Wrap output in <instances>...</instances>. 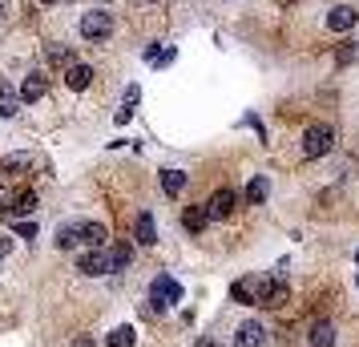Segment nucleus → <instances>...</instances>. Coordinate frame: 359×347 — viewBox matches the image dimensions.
Returning a JSON list of instances; mask_svg holds the SVG:
<instances>
[{
  "mask_svg": "<svg viewBox=\"0 0 359 347\" xmlns=\"http://www.w3.org/2000/svg\"><path fill=\"white\" fill-rule=\"evenodd\" d=\"M266 194H271V182H266L262 174H255V178H250V186H246V202H250V206H262V202H266Z\"/></svg>",
  "mask_w": 359,
  "mask_h": 347,
  "instance_id": "nucleus-13",
  "label": "nucleus"
},
{
  "mask_svg": "<svg viewBox=\"0 0 359 347\" xmlns=\"http://www.w3.org/2000/svg\"><path fill=\"white\" fill-rule=\"evenodd\" d=\"M17 238H36V222H17Z\"/></svg>",
  "mask_w": 359,
  "mask_h": 347,
  "instance_id": "nucleus-23",
  "label": "nucleus"
},
{
  "mask_svg": "<svg viewBox=\"0 0 359 347\" xmlns=\"http://www.w3.org/2000/svg\"><path fill=\"white\" fill-rule=\"evenodd\" d=\"M89 81H93V69H89V65H69V73H65L69 89H77V93H81V89H89Z\"/></svg>",
  "mask_w": 359,
  "mask_h": 347,
  "instance_id": "nucleus-12",
  "label": "nucleus"
},
{
  "mask_svg": "<svg viewBox=\"0 0 359 347\" xmlns=\"http://www.w3.org/2000/svg\"><path fill=\"white\" fill-rule=\"evenodd\" d=\"M311 343L315 347H331L335 343V327H331V323H315V327H311Z\"/></svg>",
  "mask_w": 359,
  "mask_h": 347,
  "instance_id": "nucleus-17",
  "label": "nucleus"
},
{
  "mask_svg": "<svg viewBox=\"0 0 359 347\" xmlns=\"http://www.w3.org/2000/svg\"><path fill=\"white\" fill-rule=\"evenodd\" d=\"M105 238H109V231L101 226V222H81V243H89V247H105Z\"/></svg>",
  "mask_w": 359,
  "mask_h": 347,
  "instance_id": "nucleus-14",
  "label": "nucleus"
},
{
  "mask_svg": "<svg viewBox=\"0 0 359 347\" xmlns=\"http://www.w3.org/2000/svg\"><path fill=\"white\" fill-rule=\"evenodd\" d=\"M355 20H359L355 8H347V4H335V8L327 13V29H331V33H347V29H355Z\"/></svg>",
  "mask_w": 359,
  "mask_h": 347,
  "instance_id": "nucleus-5",
  "label": "nucleus"
},
{
  "mask_svg": "<svg viewBox=\"0 0 359 347\" xmlns=\"http://www.w3.org/2000/svg\"><path fill=\"white\" fill-rule=\"evenodd\" d=\"M262 343H266V331H262V323H255V319L243 323L238 335H234V347H262Z\"/></svg>",
  "mask_w": 359,
  "mask_h": 347,
  "instance_id": "nucleus-8",
  "label": "nucleus"
},
{
  "mask_svg": "<svg viewBox=\"0 0 359 347\" xmlns=\"http://www.w3.org/2000/svg\"><path fill=\"white\" fill-rule=\"evenodd\" d=\"M109 33H114V17H109L105 8H93V13L81 17V36L85 41H105Z\"/></svg>",
  "mask_w": 359,
  "mask_h": 347,
  "instance_id": "nucleus-2",
  "label": "nucleus"
},
{
  "mask_svg": "<svg viewBox=\"0 0 359 347\" xmlns=\"http://www.w3.org/2000/svg\"><path fill=\"white\" fill-rule=\"evenodd\" d=\"M234 202H238V194H234L230 186L214 190L210 202H206V206H210V218H230V215H234Z\"/></svg>",
  "mask_w": 359,
  "mask_h": 347,
  "instance_id": "nucleus-4",
  "label": "nucleus"
},
{
  "mask_svg": "<svg viewBox=\"0 0 359 347\" xmlns=\"http://www.w3.org/2000/svg\"><path fill=\"white\" fill-rule=\"evenodd\" d=\"M4 174H20V170H29V154H8L4 162H0Z\"/></svg>",
  "mask_w": 359,
  "mask_h": 347,
  "instance_id": "nucleus-19",
  "label": "nucleus"
},
{
  "mask_svg": "<svg viewBox=\"0 0 359 347\" xmlns=\"http://www.w3.org/2000/svg\"><path fill=\"white\" fill-rule=\"evenodd\" d=\"M49 61H53V65H73V53H69V49H57V45H53V49H49Z\"/></svg>",
  "mask_w": 359,
  "mask_h": 347,
  "instance_id": "nucleus-22",
  "label": "nucleus"
},
{
  "mask_svg": "<svg viewBox=\"0 0 359 347\" xmlns=\"http://www.w3.org/2000/svg\"><path fill=\"white\" fill-rule=\"evenodd\" d=\"M331 146H335V130L331 125H311L303 133V154L307 158H323V154H331Z\"/></svg>",
  "mask_w": 359,
  "mask_h": 347,
  "instance_id": "nucleus-1",
  "label": "nucleus"
},
{
  "mask_svg": "<svg viewBox=\"0 0 359 347\" xmlns=\"http://www.w3.org/2000/svg\"><path fill=\"white\" fill-rule=\"evenodd\" d=\"M178 299H182V287L174 279H165V275L154 279V303H158V311H162L165 303H178Z\"/></svg>",
  "mask_w": 359,
  "mask_h": 347,
  "instance_id": "nucleus-7",
  "label": "nucleus"
},
{
  "mask_svg": "<svg viewBox=\"0 0 359 347\" xmlns=\"http://www.w3.org/2000/svg\"><path fill=\"white\" fill-rule=\"evenodd\" d=\"M49 93V81H45V73H29L25 81H20V97L25 101H41Z\"/></svg>",
  "mask_w": 359,
  "mask_h": 347,
  "instance_id": "nucleus-9",
  "label": "nucleus"
},
{
  "mask_svg": "<svg viewBox=\"0 0 359 347\" xmlns=\"http://www.w3.org/2000/svg\"><path fill=\"white\" fill-rule=\"evenodd\" d=\"M73 347H97V343H93L89 335H77V339H73Z\"/></svg>",
  "mask_w": 359,
  "mask_h": 347,
  "instance_id": "nucleus-24",
  "label": "nucleus"
},
{
  "mask_svg": "<svg viewBox=\"0 0 359 347\" xmlns=\"http://www.w3.org/2000/svg\"><path fill=\"white\" fill-rule=\"evenodd\" d=\"M41 4H57V0H41Z\"/></svg>",
  "mask_w": 359,
  "mask_h": 347,
  "instance_id": "nucleus-27",
  "label": "nucleus"
},
{
  "mask_svg": "<svg viewBox=\"0 0 359 347\" xmlns=\"http://www.w3.org/2000/svg\"><path fill=\"white\" fill-rule=\"evenodd\" d=\"M20 89H13V85L0 81V117H17L20 114Z\"/></svg>",
  "mask_w": 359,
  "mask_h": 347,
  "instance_id": "nucleus-10",
  "label": "nucleus"
},
{
  "mask_svg": "<svg viewBox=\"0 0 359 347\" xmlns=\"http://www.w3.org/2000/svg\"><path fill=\"white\" fill-rule=\"evenodd\" d=\"M162 190L170 198H178L182 190H186V174L182 170H162Z\"/></svg>",
  "mask_w": 359,
  "mask_h": 347,
  "instance_id": "nucleus-15",
  "label": "nucleus"
},
{
  "mask_svg": "<svg viewBox=\"0 0 359 347\" xmlns=\"http://www.w3.org/2000/svg\"><path fill=\"white\" fill-rule=\"evenodd\" d=\"M77 271H81V275H114V259H109V250L105 247H89L81 254V259H77Z\"/></svg>",
  "mask_w": 359,
  "mask_h": 347,
  "instance_id": "nucleus-3",
  "label": "nucleus"
},
{
  "mask_svg": "<svg viewBox=\"0 0 359 347\" xmlns=\"http://www.w3.org/2000/svg\"><path fill=\"white\" fill-rule=\"evenodd\" d=\"M109 259H114V271H126V266H130V259H133V250L126 247V243H117V247L109 250Z\"/></svg>",
  "mask_w": 359,
  "mask_h": 347,
  "instance_id": "nucleus-20",
  "label": "nucleus"
},
{
  "mask_svg": "<svg viewBox=\"0 0 359 347\" xmlns=\"http://www.w3.org/2000/svg\"><path fill=\"white\" fill-rule=\"evenodd\" d=\"M8 250H13V243H8V238H0V259H4Z\"/></svg>",
  "mask_w": 359,
  "mask_h": 347,
  "instance_id": "nucleus-26",
  "label": "nucleus"
},
{
  "mask_svg": "<svg viewBox=\"0 0 359 347\" xmlns=\"http://www.w3.org/2000/svg\"><path fill=\"white\" fill-rule=\"evenodd\" d=\"M133 234H137V243H142V247H154V243H158L154 215H137V222H133Z\"/></svg>",
  "mask_w": 359,
  "mask_h": 347,
  "instance_id": "nucleus-11",
  "label": "nucleus"
},
{
  "mask_svg": "<svg viewBox=\"0 0 359 347\" xmlns=\"http://www.w3.org/2000/svg\"><path fill=\"white\" fill-rule=\"evenodd\" d=\"M210 222H214V218H210V206H186V210H182V226H186L190 234H202Z\"/></svg>",
  "mask_w": 359,
  "mask_h": 347,
  "instance_id": "nucleus-6",
  "label": "nucleus"
},
{
  "mask_svg": "<svg viewBox=\"0 0 359 347\" xmlns=\"http://www.w3.org/2000/svg\"><path fill=\"white\" fill-rule=\"evenodd\" d=\"M133 339H137V335H133V327H117L114 335H109V343H105V347H133Z\"/></svg>",
  "mask_w": 359,
  "mask_h": 347,
  "instance_id": "nucleus-21",
  "label": "nucleus"
},
{
  "mask_svg": "<svg viewBox=\"0 0 359 347\" xmlns=\"http://www.w3.org/2000/svg\"><path fill=\"white\" fill-rule=\"evenodd\" d=\"M33 206H36V194H33V190H20L17 198H13V206H8V210H13V215H29Z\"/></svg>",
  "mask_w": 359,
  "mask_h": 347,
  "instance_id": "nucleus-18",
  "label": "nucleus"
},
{
  "mask_svg": "<svg viewBox=\"0 0 359 347\" xmlns=\"http://www.w3.org/2000/svg\"><path fill=\"white\" fill-rule=\"evenodd\" d=\"M77 243H81V222H73V226H61V231H57V247L61 250H73Z\"/></svg>",
  "mask_w": 359,
  "mask_h": 347,
  "instance_id": "nucleus-16",
  "label": "nucleus"
},
{
  "mask_svg": "<svg viewBox=\"0 0 359 347\" xmlns=\"http://www.w3.org/2000/svg\"><path fill=\"white\" fill-rule=\"evenodd\" d=\"M198 347H222V343H218V339H210V335H202V339H198Z\"/></svg>",
  "mask_w": 359,
  "mask_h": 347,
  "instance_id": "nucleus-25",
  "label": "nucleus"
}]
</instances>
